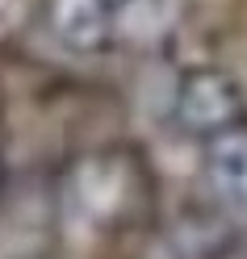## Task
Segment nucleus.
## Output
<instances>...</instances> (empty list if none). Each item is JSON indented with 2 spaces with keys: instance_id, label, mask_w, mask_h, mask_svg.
Instances as JSON below:
<instances>
[{
  "instance_id": "1",
  "label": "nucleus",
  "mask_w": 247,
  "mask_h": 259,
  "mask_svg": "<svg viewBox=\"0 0 247 259\" xmlns=\"http://www.w3.org/2000/svg\"><path fill=\"white\" fill-rule=\"evenodd\" d=\"M63 218L80 230L105 234L143 205V167L130 151H92L76 159L59 192Z\"/></svg>"
},
{
  "instance_id": "2",
  "label": "nucleus",
  "mask_w": 247,
  "mask_h": 259,
  "mask_svg": "<svg viewBox=\"0 0 247 259\" xmlns=\"http://www.w3.org/2000/svg\"><path fill=\"white\" fill-rule=\"evenodd\" d=\"M243 92L239 84L218 67H193L180 75L176 96H172V113H176V125L193 138H218L226 130L243 125Z\"/></svg>"
},
{
  "instance_id": "3",
  "label": "nucleus",
  "mask_w": 247,
  "mask_h": 259,
  "mask_svg": "<svg viewBox=\"0 0 247 259\" xmlns=\"http://www.w3.org/2000/svg\"><path fill=\"white\" fill-rule=\"evenodd\" d=\"M46 21L67 51L92 55L118 34V9L109 0H46Z\"/></svg>"
},
{
  "instance_id": "4",
  "label": "nucleus",
  "mask_w": 247,
  "mask_h": 259,
  "mask_svg": "<svg viewBox=\"0 0 247 259\" xmlns=\"http://www.w3.org/2000/svg\"><path fill=\"white\" fill-rule=\"evenodd\" d=\"M201 171H205L209 192L222 205L247 209V125H235L205 142Z\"/></svg>"
},
{
  "instance_id": "5",
  "label": "nucleus",
  "mask_w": 247,
  "mask_h": 259,
  "mask_svg": "<svg viewBox=\"0 0 247 259\" xmlns=\"http://www.w3.org/2000/svg\"><path fill=\"white\" fill-rule=\"evenodd\" d=\"M185 0H122L118 5V34L134 46L159 42L180 17Z\"/></svg>"
}]
</instances>
